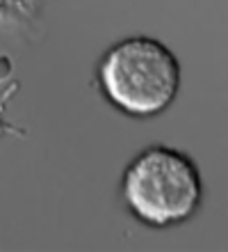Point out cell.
I'll use <instances>...</instances> for the list:
<instances>
[{
	"instance_id": "obj_2",
	"label": "cell",
	"mask_w": 228,
	"mask_h": 252,
	"mask_svg": "<svg viewBox=\"0 0 228 252\" xmlns=\"http://www.w3.org/2000/svg\"><path fill=\"white\" fill-rule=\"evenodd\" d=\"M182 69L176 53L151 34H130L105 48L96 64V87L117 113L151 120L178 99Z\"/></svg>"
},
{
	"instance_id": "obj_1",
	"label": "cell",
	"mask_w": 228,
	"mask_h": 252,
	"mask_svg": "<svg viewBox=\"0 0 228 252\" xmlns=\"http://www.w3.org/2000/svg\"><path fill=\"white\" fill-rule=\"evenodd\" d=\"M124 211L151 229L180 227L203 209L205 184L196 160L171 145L144 147L126 165L119 184Z\"/></svg>"
}]
</instances>
